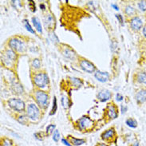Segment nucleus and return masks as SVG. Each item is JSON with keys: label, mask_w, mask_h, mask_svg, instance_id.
<instances>
[{"label": "nucleus", "mask_w": 146, "mask_h": 146, "mask_svg": "<svg viewBox=\"0 0 146 146\" xmlns=\"http://www.w3.org/2000/svg\"><path fill=\"white\" fill-rule=\"evenodd\" d=\"M35 98L38 104L42 108H46V106H48L49 96L47 94H46L43 91L38 90L35 93Z\"/></svg>", "instance_id": "f257e3e1"}, {"label": "nucleus", "mask_w": 146, "mask_h": 146, "mask_svg": "<svg viewBox=\"0 0 146 146\" xmlns=\"http://www.w3.org/2000/svg\"><path fill=\"white\" fill-rule=\"evenodd\" d=\"M34 82L37 86L45 87L46 84L49 82V78L46 74L45 73H39L34 77Z\"/></svg>", "instance_id": "f03ea898"}, {"label": "nucleus", "mask_w": 146, "mask_h": 146, "mask_svg": "<svg viewBox=\"0 0 146 146\" xmlns=\"http://www.w3.org/2000/svg\"><path fill=\"white\" fill-rule=\"evenodd\" d=\"M8 105L11 109L17 111V112H22L25 109V104L24 102L20 100V99L17 98H11L8 101Z\"/></svg>", "instance_id": "7ed1b4c3"}, {"label": "nucleus", "mask_w": 146, "mask_h": 146, "mask_svg": "<svg viewBox=\"0 0 146 146\" xmlns=\"http://www.w3.org/2000/svg\"><path fill=\"white\" fill-rule=\"evenodd\" d=\"M9 46L12 50L18 52H23L25 50V45L23 42L19 38H12L9 42Z\"/></svg>", "instance_id": "20e7f679"}, {"label": "nucleus", "mask_w": 146, "mask_h": 146, "mask_svg": "<svg viewBox=\"0 0 146 146\" xmlns=\"http://www.w3.org/2000/svg\"><path fill=\"white\" fill-rule=\"evenodd\" d=\"M27 116L32 120H35L38 118L39 115V110L35 104H30L27 108Z\"/></svg>", "instance_id": "39448f33"}, {"label": "nucleus", "mask_w": 146, "mask_h": 146, "mask_svg": "<svg viewBox=\"0 0 146 146\" xmlns=\"http://www.w3.org/2000/svg\"><path fill=\"white\" fill-rule=\"evenodd\" d=\"M80 66L84 71L87 72V73H93L95 70V66L93 63H91L90 62H89L88 60L83 59L80 62Z\"/></svg>", "instance_id": "423d86ee"}, {"label": "nucleus", "mask_w": 146, "mask_h": 146, "mask_svg": "<svg viewBox=\"0 0 146 146\" xmlns=\"http://www.w3.org/2000/svg\"><path fill=\"white\" fill-rule=\"evenodd\" d=\"M92 124H93V122L91 121L90 119L87 117H83L78 121V126L80 129H82V130L88 129Z\"/></svg>", "instance_id": "0eeeda50"}, {"label": "nucleus", "mask_w": 146, "mask_h": 146, "mask_svg": "<svg viewBox=\"0 0 146 146\" xmlns=\"http://www.w3.org/2000/svg\"><path fill=\"white\" fill-rule=\"evenodd\" d=\"M109 77H110V75L106 72L97 71L95 73V78L101 82H106L109 80Z\"/></svg>", "instance_id": "6e6552de"}, {"label": "nucleus", "mask_w": 146, "mask_h": 146, "mask_svg": "<svg viewBox=\"0 0 146 146\" xmlns=\"http://www.w3.org/2000/svg\"><path fill=\"white\" fill-rule=\"evenodd\" d=\"M130 25L131 27L133 28V30L138 31L142 27V21H141V19L139 17H135V18H133V19L131 20Z\"/></svg>", "instance_id": "1a4fd4ad"}, {"label": "nucleus", "mask_w": 146, "mask_h": 146, "mask_svg": "<svg viewBox=\"0 0 146 146\" xmlns=\"http://www.w3.org/2000/svg\"><path fill=\"white\" fill-rule=\"evenodd\" d=\"M111 93L109 90H103L98 94V99L101 101V102H106L107 100H109L110 98H111Z\"/></svg>", "instance_id": "9d476101"}, {"label": "nucleus", "mask_w": 146, "mask_h": 146, "mask_svg": "<svg viewBox=\"0 0 146 146\" xmlns=\"http://www.w3.org/2000/svg\"><path fill=\"white\" fill-rule=\"evenodd\" d=\"M44 23H45V27L46 28H52L54 24V19L51 15H46L44 19Z\"/></svg>", "instance_id": "9b49d317"}, {"label": "nucleus", "mask_w": 146, "mask_h": 146, "mask_svg": "<svg viewBox=\"0 0 146 146\" xmlns=\"http://www.w3.org/2000/svg\"><path fill=\"white\" fill-rule=\"evenodd\" d=\"M108 115H109V117H110V118L115 119L117 117V110H116V108L113 105H111L110 104L109 105V106H108Z\"/></svg>", "instance_id": "f8f14e48"}, {"label": "nucleus", "mask_w": 146, "mask_h": 146, "mask_svg": "<svg viewBox=\"0 0 146 146\" xmlns=\"http://www.w3.org/2000/svg\"><path fill=\"white\" fill-rule=\"evenodd\" d=\"M137 101L140 103H143L146 102V90H140L136 95Z\"/></svg>", "instance_id": "ddd939ff"}, {"label": "nucleus", "mask_w": 146, "mask_h": 146, "mask_svg": "<svg viewBox=\"0 0 146 146\" xmlns=\"http://www.w3.org/2000/svg\"><path fill=\"white\" fill-rule=\"evenodd\" d=\"M32 22H33V24H34L35 27L36 28V30L39 33H42V25H41L39 19L38 18H36V17H33L32 18Z\"/></svg>", "instance_id": "4468645a"}, {"label": "nucleus", "mask_w": 146, "mask_h": 146, "mask_svg": "<svg viewBox=\"0 0 146 146\" xmlns=\"http://www.w3.org/2000/svg\"><path fill=\"white\" fill-rule=\"evenodd\" d=\"M115 134V131L113 129H109V130L106 131L105 133H103V134L102 135V139L104 140H108V139L112 138Z\"/></svg>", "instance_id": "2eb2a0df"}, {"label": "nucleus", "mask_w": 146, "mask_h": 146, "mask_svg": "<svg viewBox=\"0 0 146 146\" xmlns=\"http://www.w3.org/2000/svg\"><path fill=\"white\" fill-rule=\"evenodd\" d=\"M6 55H7V59L11 60V61H15L16 59V58H17L15 53L11 50H7V52H6Z\"/></svg>", "instance_id": "dca6fc26"}, {"label": "nucleus", "mask_w": 146, "mask_h": 146, "mask_svg": "<svg viewBox=\"0 0 146 146\" xmlns=\"http://www.w3.org/2000/svg\"><path fill=\"white\" fill-rule=\"evenodd\" d=\"M70 140H71V143L75 146H79L83 145L84 143L86 142L84 139H77L74 138V137H70Z\"/></svg>", "instance_id": "f3484780"}, {"label": "nucleus", "mask_w": 146, "mask_h": 146, "mask_svg": "<svg viewBox=\"0 0 146 146\" xmlns=\"http://www.w3.org/2000/svg\"><path fill=\"white\" fill-rule=\"evenodd\" d=\"M125 123H126L127 125L129 127H130V128H133V129H135L136 127L137 126V121L134 120V119H128Z\"/></svg>", "instance_id": "a211bd4d"}, {"label": "nucleus", "mask_w": 146, "mask_h": 146, "mask_svg": "<svg viewBox=\"0 0 146 146\" xmlns=\"http://www.w3.org/2000/svg\"><path fill=\"white\" fill-rule=\"evenodd\" d=\"M62 106L65 108V109H68L69 107H70V100L67 97H66V96H63L62 98Z\"/></svg>", "instance_id": "6ab92c4d"}, {"label": "nucleus", "mask_w": 146, "mask_h": 146, "mask_svg": "<svg viewBox=\"0 0 146 146\" xmlns=\"http://www.w3.org/2000/svg\"><path fill=\"white\" fill-rule=\"evenodd\" d=\"M137 81L140 83L146 84V73H140L137 75Z\"/></svg>", "instance_id": "aec40b11"}, {"label": "nucleus", "mask_w": 146, "mask_h": 146, "mask_svg": "<svg viewBox=\"0 0 146 146\" xmlns=\"http://www.w3.org/2000/svg\"><path fill=\"white\" fill-rule=\"evenodd\" d=\"M64 55L66 56L67 58H70V59H72V58H74V53L73 51H71V50H68V49H66L65 51H64Z\"/></svg>", "instance_id": "412c9836"}, {"label": "nucleus", "mask_w": 146, "mask_h": 146, "mask_svg": "<svg viewBox=\"0 0 146 146\" xmlns=\"http://www.w3.org/2000/svg\"><path fill=\"white\" fill-rule=\"evenodd\" d=\"M70 80H71L72 83H73L74 86H81L82 85V82L79 78H71Z\"/></svg>", "instance_id": "4be33fe9"}, {"label": "nucleus", "mask_w": 146, "mask_h": 146, "mask_svg": "<svg viewBox=\"0 0 146 146\" xmlns=\"http://www.w3.org/2000/svg\"><path fill=\"white\" fill-rule=\"evenodd\" d=\"M32 66L35 68V69H38L41 66V62H40V60L36 58L32 61Z\"/></svg>", "instance_id": "5701e85b"}, {"label": "nucleus", "mask_w": 146, "mask_h": 146, "mask_svg": "<svg viewBox=\"0 0 146 146\" xmlns=\"http://www.w3.org/2000/svg\"><path fill=\"white\" fill-rule=\"evenodd\" d=\"M138 8L142 11H146V1H141L138 3Z\"/></svg>", "instance_id": "b1692460"}, {"label": "nucleus", "mask_w": 146, "mask_h": 146, "mask_svg": "<svg viewBox=\"0 0 146 146\" xmlns=\"http://www.w3.org/2000/svg\"><path fill=\"white\" fill-rule=\"evenodd\" d=\"M56 110H57V99L54 97V102H53V108H52V110L50 114L54 115L56 113Z\"/></svg>", "instance_id": "393cba45"}, {"label": "nucleus", "mask_w": 146, "mask_h": 146, "mask_svg": "<svg viewBox=\"0 0 146 146\" xmlns=\"http://www.w3.org/2000/svg\"><path fill=\"white\" fill-rule=\"evenodd\" d=\"M49 37H50V38L51 39V41L53 42H59V40H58V38L56 36V35L54 33V32H51V33H50L49 34Z\"/></svg>", "instance_id": "a878e982"}, {"label": "nucleus", "mask_w": 146, "mask_h": 146, "mask_svg": "<svg viewBox=\"0 0 146 146\" xmlns=\"http://www.w3.org/2000/svg\"><path fill=\"white\" fill-rule=\"evenodd\" d=\"M60 139V133L58 130H55L54 134H53V140L55 141V142H58L59 141Z\"/></svg>", "instance_id": "bb28decb"}, {"label": "nucleus", "mask_w": 146, "mask_h": 146, "mask_svg": "<svg viewBox=\"0 0 146 146\" xmlns=\"http://www.w3.org/2000/svg\"><path fill=\"white\" fill-rule=\"evenodd\" d=\"M125 13H126L127 15H133L135 13V10L132 7H130V6H128L126 9H125Z\"/></svg>", "instance_id": "cd10ccee"}, {"label": "nucleus", "mask_w": 146, "mask_h": 146, "mask_svg": "<svg viewBox=\"0 0 146 146\" xmlns=\"http://www.w3.org/2000/svg\"><path fill=\"white\" fill-rule=\"evenodd\" d=\"M24 23H25V27L27 28V30L29 32H31V33H32V34H34L35 33V31L32 29V27H31V25L29 24V23H28L27 21H24Z\"/></svg>", "instance_id": "c85d7f7f"}, {"label": "nucleus", "mask_w": 146, "mask_h": 146, "mask_svg": "<svg viewBox=\"0 0 146 146\" xmlns=\"http://www.w3.org/2000/svg\"><path fill=\"white\" fill-rule=\"evenodd\" d=\"M55 129V125H48L47 128H46V133L48 134H50L51 133L54 132V129Z\"/></svg>", "instance_id": "c756f323"}, {"label": "nucleus", "mask_w": 146, "mask_h": 146, "mask_svg": "<svg viewBox=\"0 0 146 146\" xmlns=\"http://www.w3.org/2000/svg\"><path fill=\"white\" fill-rule=\"evenodd\" d=\"M3 146H12V141L9 139H4L3 141Z\"/></svg>", "instance_id": "7c9ffc66"}, {"label": "nucleus", "mask_w": 146, "mask_h": 146, "mask_svg": "<svg viewBox=\"0 0 146 146\" xmlns=\"http://www.w3.org/2000/svg\"><path fill=\"white\" fill-rule=\"evenodd\" d=\"M19 121L20 123H22V124H25V123H27V120H26V117H23V116H21L19 117Z\"/></svg>", "instance_id": "2f4dec72"}, {"label": "nucleus", "mask_w": 146, "mask_h": 146, "mask_svg": "<svg viewBox=\"0 0 146 146\" xmlns=\"http://www.w3.org/2000/svg\"><path fill=\"white\" fill-rule=\"evenodd\" d=\"M116 18L118 19V21L120 22V23L123 25V22H124V20H123L122 16L121 15H116Z\"/></svg>", "instance_id": "473e14b6"}, {"label": "nucleus", "mask_w": 146, "mask_h": 146, "mask_svg": "<svg viewBox=\"0 0 146 146\" xmlns=\"http://www.w3.org/2000/svg\"><path fill=\"white\" fill-rule=\"evenodd\" d=\"M62 142L63 143L64 145H66V146H71V145H70V143H69V141H68L67 140H66V139H62Z\"/></svg>", "instance_id": "72a5a7b5"}, {"label": "nucleus", "mask_w": 146, "mask_h": 146, "mask_svg": "<svg viewBox=\"0 0 146 146\" xmlns=\"http://www.w3.org/2000/svg\"><path fill=\"white\" fill-rule=\"evenodd\" d=\"M116 99H117V101H119V102H120V101H122L123 97L120 94H117V98Z\"/></svg>", "instance_id": "f704fd0d"}, {"label": "nucleus", "mask_w": 146, "mask_h": 146, "mask_svg": "<svg viewBox=\"0 0 146 146\" xmlns=\"http://www.w3.org/2000/svg\"><path fill=\"white\" fill-rule=\"evenodd\" d=\"M126 110H127V107L126 106H121V111H122V113H125V112H126Z\"/></svg>", "instance_id": "c9c22d12"}, {"label": "nucleus", "mask_w": 146, "mask_h": 146, "mask_svg": "<svg viewBox=\"0 0 146 146\" xmlns=\"http://www.w3.org/2000/svg\"><path fill=\"white\" fill-rule=\"evenodd\" d=\"M30 5H35L34 2H33V1H31V4H30ZM32 11H35V7H33V8H32Z\"/></svg>", "instance_id": "e433bc0d"}, {"label": "nucleus", "mask_w": 146, "mask_h": 146, "mask_svg": "<svg viewBox=\"0 0 146 146\" xmlns=\"http://www.w3.org/2000/svg\"><path fill=\"white\" fill-rule=\"evenodd\" d=\"M112 7L114 8L115 10H117V11H118V10H119L118 7H117V6L116 4H112Z\"/></svg>", "instance_id": "4c0bfd02"}, {"label": "nucleus", "mask_w": 146, "mask_h": 146, "mask_svg": "<svg viewBox=\"0 0 146 146\" xmlns=\"http://www.w3.org/2000/svg\"><path fill=\"white\" fill-rule=\"evenodd\" d=\"M143 34H144L145 37H146V26L144 27V29H143Z\"/></svg>", "instance_id": "58836bf2"}, {"label": "nucleus", "mask_w": 146, "mask_h": 146, "mask_svg": "<svg viewBox=\"0 0 146 146\" xmlns=\"http://www.w3.org/2000/svg\"><path fill=\"white\" fill-rule=\"evenodd\" d=\"M40 8H42V10H45L46 7L44 6L43 4H40Z\"/></svg>", "instance_id": "ea45409f"}, {"label": "nucleus", "mask_w": 146, "mask_h": 146, "mask_svg": "<svg viewBox=\"0 0 146 146\" xmlns=\"http://www.w3.org/2000/svg\"><path fill=\"white\" fill-rule=\"evenodd\" d=\"M97 146H106V145H105V144L102 143V144H99V145H98Z\"/></svg>", "instance_id": "a19ab883"}, {"label": "nucleus", "mask_w": 146, "mask_h": 146, "mask_svg": "<svg viewBox=\"0 0 146 146\" xmlns=\"http://www.w3.org/2000/svg\"><path fill=\"white\" fill-rule=\"evenodd\" d=\"M133 146H139L138 142H135L134 144H133Z\"/></svg>", "instance_id": "79ce46f5"}]
</instances>
